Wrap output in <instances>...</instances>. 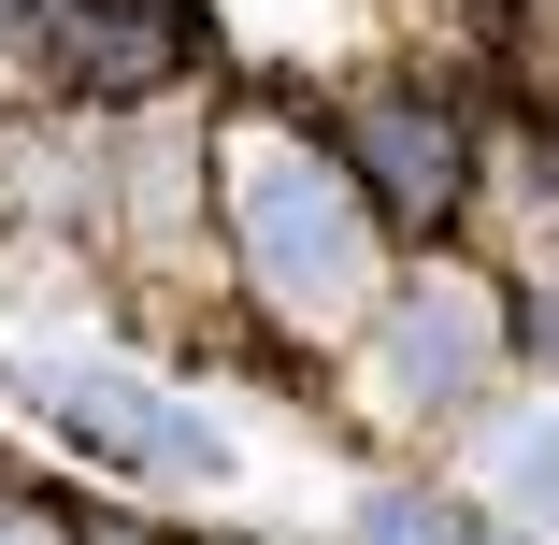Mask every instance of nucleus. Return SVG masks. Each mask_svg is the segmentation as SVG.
<instances>
[{
  "mask_svg": "<svg viewBox=\"0 0 559 545\" xmlns=\"http://www.w3.org/2000/svg\"><path fill=\"white\" fill-rule=\"evenodd\" d=\"M230 215H245V259H259V287L301 316V331H330V316H359V287H373V230H359V201L330 187V158H301V144H245L230 158Z\"/></svg>",
  "mask_w": 559,
  "mask_h": 545,
  "instance_id": "nucleus-1",
  "label": "nucleus"
},
{
  "mask_svg": "<svg viewBox=\"0 0 559 545\" xmlns=\"http://www.w3.org/2000/svg\"><path fill=\"white\" fill-rule=\"evenodd\" d=\"M0 388H15V402H44L58 430H86L100 460H144V474H215V488H230V430H215V416H187L173 388H144L130 359H86V345H15V359H0Z\"/></svg>",
  "mask_w": 559,
  "mask_h": 545,
  "instance_id": "nucleus-2",
  "label": "nucleus"
},
{
  "mask_svg": "<svg viewBox=\"0 0 559 545\" xmlns=\"http://www.w3.org/2000/svg\"><path fill=\"white\" fill-rule=\"evenodd\" d=\"M488 331H502V316H488V287H416L402 301V331H388V402L402 416H430V402H460L474 374H488Z\"/></svg>",
  "mask_w": 559,
  "mask_h": 545,
  "instance_id": "nucleus-3",
  "label": "nucleus"
},
{
  "mask_svg": "<svg viewBox=\"0 0 559 545\" xmlns=\"http://www.w3.org/2000/svg\"><path fill=\"white\" fill-rule=\"evenodd\" d=\"M488 502H502V531H531V545H559V402H516L502 430H488Z\"/></svg>",
  "mask_w": 559,
  "mask_h": 545,
  "instance_id": "nucleus-4",
  "label": "nucleus"
},
{
  "mask_svg": "<svg viewBox=\"0 0 559 545\" xmlns=\"http://www.w3.org/2000/svg\"><path fill=\"white\" fill-rule=\"evenodd\" d=\"M345 531H359V545H460V517H444L430 488H359Z\"/></svg>",
  "mask_w": 559,
  "mask_h": 545,
  "instance_id": "nucleus-5",
  "label": "nucleus"
},
{
  "mask_svg": "<svg viewBox=\"0 0 559 545\" xmlns=\"http://www.w3.org/2000/svg\"><path fill=\"white\" fill-rule=\"evenodd\" d=\"M373 158H388V187H444V144H430L416 116H388V130H373Z\"/></svg>",
  "mask_w": 559,
  "mask_h": 545,
  "instance_id": "nucleus-6",
  "label": "nucleus"
},
{
  "mask_svg": "<svg viewBox=\"0 0 559 545\" xmlns=\"http://www.w3.org/2000/svg\"><path fill=\"white\" fill-rule=\"evenodd\" d=\"M0 545H58V531H29V517H0Z\"/></svg>",
  "mask_w": 559,
  "mask_h": 545,
  "instance_id": "nucleus-7",
  "label": "nucleus"
}]
</instances>
